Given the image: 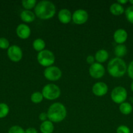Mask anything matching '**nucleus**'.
<instances>
[{
    "label": "nucleus",
    "mask_w": 133,
    "mask_h": 133,
    "mask_svg": "<svg viewBox=\"0 0 133 133\" xmlns=\"http://www.w3.org/2000/svg\"><path fill=\"white\" fill-rule=\"evenodd\" d=\"M30 99H31V102L35 104H38L40 103H41L43 101L44 97H43V95L42 94V92H35L31 95Z\"/></svg>",
    "instance_id": "obj_22"
},
{
    "label": "nucleus",
    "mask_w": 133,
    "mask_h": 133,
    "mask_svg": "<svg viewBox=\"0 0 133 133\" xmlns=\"http://www.w3.org/2000/svg\"><path fill=\"white\" fill-rule=\"evenodd\" d=\"M9 42L5 38H0V48L3 49H9Z\"/></svg>",
    "instance_id": "obj_27"
},
{
    "label": "nucleus",
    "mask_w": 133,
    "mask_h": 133,
    "mask_svg": "<svg viewBox=\"0 0 133 133\" xmlns=\"http://www.w3.org/2000/svg\"><path fill=\"white\" fill-rule=\"evenodd\" d=\"M47 115L48 119L52 123L62 122L66 116V107L61 103H54L48 108Z\"/></svg>",
    "instance_id": "obj_2"
},
{
    "label": "nucleus",
    "mask_w": 133,
    "mask_h": 133,
    "mask_svg": "<svg viewBox=\"0 0 133 133\" xmlns=\"http://www.w3.org/2000/svg\"><path fill=\"white\" fill-rule=\"evenodd\" d=\"M108 91V87L103 82H97L92 87V92L94 95L98 97L105 96Z\"/></svg>",
    "instance_id": "obj_11"
},
{
    "label": "nucleus",
    "mask_w": 133,
    "mask_h": 133,
    "mask_svg": "<svg viewBox=\"0 0 133 133\" xmlns=\"http://www.w3.org/2000/svg\"><path fill=\"white\" fill-rule=\"evenodd\" d=\"M125 13L126 19L133 24V5L129 6L125 10Z\"/></svg>",
    "instance_id": "obj_25"
},
{
    "label": "nucleus",
    "mask_w": 133,
    "mask_h": 133,
    "mask_svg": "<svg viewBox=\"0 0 133 133\" xmlns=\"http://www.w3.org/2000/svg\"><path fill=\"white\" fill-rule=\"evenodd\" d=\"M130 89H131L132 92H133V81H132V82L131 84H130Z\"/></svg>",
    "instance_id": "obj_34"
},
{
    "label": "nucleus",
    "mask_w": 133,
    "mask_h": 133,
    "mask_svg": "<svg viewBox=\"0 0 133 133\" xmlns=\"http://www.w3.org/2000/svg\"><path fill=\"white\" fill-rule=\"evenodd\" d=\"M58 19L61 23L63 24H67L70 23L72 19V14L69 10L66 9H63L58 12Z\"/></svg>",
    "instance_id": "obj_14"
},
{
    "label": "nucleus",
    "mask_w": 133,
    "mask_h": 133,
    "mask_svg": "<svg viewBox=\"0 0 133 133\" xmlns=\"http://www.w3.org/2000/svg\"><path fill=\"white\" fill-rule=\"evenodd\" d=\"M127 2H128L127 0H117V3L120 4V5H124V4H126Z\"/></svg>",
    "instance_id": "obj_33"
},
{
    "label": "nucleus",
    "mask_w": 133,
    "mask_h": 133,
    "mask_svg": "<svg viewBox=\"0 0 133 133\" xmlns=\"http://www.w3.org/2000/svg\"><path fill=\"white\" fill-rule=\"evenodd\" d=\"M129 3H130L132 5H133V0H130V1H129Z\"/></svg>",
    "instance_id": "obj_35"
},
{
    "label": "nucleus",
    "mask_w": 133,
    "mask_h": 133,
    "mask_svg": "<svg viewBox=\"0 0 133 133\" xmlns=\"http://www.w3.org/2000/svg\"><path fill=\"white\" fill-rule=\"evenodd\" d=\"M16 35L20 38L23 40L28 38L31 35V29L27 25L21 23L16 28Z\"/></svg>",
    "instance_id": "obj_12"
},
{
    "label": "nucleus",
    "mask_w": 133,
    "mask_h": 133,
    "mask_svg": "<svg viewBox=\"0 0 133 133\" xmlns=\"http://www.w3.org/2000/svg\"><path fill=\"white\" fill-rule=\"evenodd\" d=\"M127 53V49L126 45L124 44H118L115 47L114 54L117 58H121L126 55Z\"/></svg>",
    "instance_id": "obj_19"
},
{
    "label": "nucleus",
    "mask_w": 133,
    "mask_h": 133,
    "mask_svg": "<svg viewBox=\"0 0 133 133\" xmlns=\"http://www.w3.org/2000/svg\"><path fill=\"white\" fill-rule=\"evenodd\" d=\"M56 6L50 1H41L35 7V14L41 19H49L56 14Z\"/></svg>",
    "instance_id": "obj_1"
},
{
    "label": "nucleus",
    "mask_w": 133,
    "mask_h": 133,
    "mask_svg": "<svg viewBox=\"0 0 133 133\" xmlns=\"http://www.w3.org/2000/svg\"><path fill=\"white\" fill-rule=\"evenodd\" d=\"M46 47V43L44 40L41 38H37L33 42V48L35 51L38 52H40L44 50Z\"/></svg>",
    "instance_id": "obj_20"
},
{
    "label": "nucleus",
    "mask_w": 133,
    "mask_h": 133,
    "mask_svg": "<svg viewBox=\"0 0 133 133\" xmlns=\"http://www.w3.org/2000/svg\"><path fill=\"white\" fill-rule=\"evenodd\" d=\"M8 133H25V130L18 125H14L9 129Z\"/></svg>",
    "instance_id": "obj_26"
},
{
    "label": "nucleus",
    "mask_w": 133,
    "mask_h": 133,
    "mask_svg": "<svg viewBox=\"0 0 133 133\" xmlns=\"http://www.w3.org/2000/svg\"><path fill=\"white\" fill-rule=\"evenodd\" d=\"M9 112V107L7 104L0 103V118L6 117Z\"/></svg>",
    "instance_id": "obj_24"
},
{
    "label": "nucleus",
    "mask_w": 133,
    "mask_h": 133,
    "mask_svg": "<svg viewBox=\"0 0 133 133\" xmlns=\"http://www.w3.org/2000/svg\"><path fill=\"white\" fill-rule=\"evenodd\" d=\"M54 130L53 123L50 120L42 122L40 125V131L42 133H52Z\"/></svg>",
    "instance_id": "obj_17"
},
{
    "label": "nucleus",
    "mask_w": 133,
    "mask_h": 133,
    "mask_svg": "<svg viewBox=\"0 0 133 133\" xmlns=\"http://www.w3.org/2000/svg\"><path fill=\"white\" fill-rule=\"evenodd\" d=\"M119 110L121 114L124 115H129L132 111V107L129 103L123 102L120 104Z\"/></svg>",
    "instance_id": "obj_21"
},
{
    "label": "nucleus",
    "mask_w": 133,
    "mask_h": 133,
    "mask_svg": "<svg viewBox=\"0 0 133 133\" xmlns=\"http://www.w3.org/2000/svg\"><path fill=\"white\" fill-rule=\"evenodd\" d=\"M116 133H131L130 132V130L127 126L124 125H121L119 126L116 130Z\"/></svg>",
    "instance_id": "obj_28"
},
{
    "label": "nucleus",
    "mask_w": 133,
    "mask_h": 133,
    "mask_svg": "<svg viewBox=\"0 0 133 133\" xmlns=\"http://www.w3.org/2000/svg\"><path fill=\"white\" fill-rule=\"evenodd\" d=\"M127 38V32L123 29H117L113 33V40L118 44H123L126 41Z\"/></svg>",
    "instance_id": "obj_13"
},
{
    "label": "nucleus",
    "mask_w": 133,
    "mask_h": 133,
    "mask_svg": "<svg viewBox=\"0 0 133 133\" xmlns=\"http://www.w3.org/2000/svg\"><path fill=\"white\" fill-rule=\"evenodd\" d=\"M25 133H38L37 131L33 127H29L27 129L25 130Z\"/></svg>",
    "instance_id": "obj_32"
},
{
    "label": "nucleus",
    "mask_w": 133,
    "mask_h": 133,
    "mask_svg": "<svg viewBox=\"0 0 133 133\" xmlns=\"http://www.w3.org/2000/svg\"><path fill=\"white\" fill-rule=\"evenodd\" d=\"M42 94L46 99L55 100L61 95V90L56 84H48L43 87Z\"/></svg>",
    "instance_id": "obj_5"
},
{
    "label": "nucleus",
    "mask_w": 133,
    "mask_h": 133,
    "mask_svg": "<svg viewBox=\"0 0 133 133\" xmlns=\"http://www.w3.org/2000/svg\"><path fill=\"white\" fill-rule=\"evenodd\" d=\"M108 57H109V54H108V51L106 50H105V49H100V50L97 51L95 53V61L98 63L102 64L103 62H105L108 60Z\"/></svg>",
    "instance_id": "obj_16"
},
{
    "label": "nucleus",
    "mask_w": 133,
    "mask_h": 133,
    "mask_svg": "<svg viewBox=\"0 0 133 133\" xmlns=\"http://www.w3.org/2000/svg\"><path fill=\"white\" fill-rule=\"evenodd\" d=\"M44 76L50 81H56L62 76V71L57 66H52L46 68L44 71Z\"/></svg>",
    "instance_id": "obj_7"
},
{
    "label": "nucleus",
    "mask_w": 133,
    "mask_h": 133,
    "mask_svg": "<svg viewBox=\"0 0 133 133\" xmlns=\"http://www.w3.org/2000/svg\"><path fill=\"white\" fill-rule=\"evenodd\" d=\"M39 118L40 121L42 122H45L48 119V115H47V112H41L39 116Z\"/></svg>",
    "instance_id": "obj_30"
},
{
    "label": "nucleus",
    "mask_w": 133,
    "mask_h": 133,
    "mask_svg": "<svg viewBox=\"0 0 133 133\" xmlns=\"http://www.w3.org/2000/svg\"><path fill=\"white\" fill-rule=\"evenodd\" d=\"M132 133H133V132H132Z\"/></svg>",
    "instance_id": "obj_36"
},
{
    "label": "nucleus",
    "mask_w": 133,
    "mask_h": 133,
    "mask_svg": "<svg viewBox=\"0 0 133 133\" xmlns=\"http://www.w3.org/2000/svg\"><path fill=\"white\" fill-rule=\"evenodd\" d=\"M22 5L26 10H30L35 7L37 5V1L35 0H23L22 1Z\"/></svg>",
    "instance_id": "obj_23"
},
{
    "label": "nucleus",
    "mask_w": 133,
    "mask_h": 133,
    "mask_svg": "<svg viewBox=\"0 0 133 133\" xmlns=\"http://www.w3.org/2000/svg\"><path fill=\"white\" fill-rule=\"evenodd\" d=\"M20 18L25 23H31L35 20V14L31 10H25L21 12Z\"/></svg>",
    "instance_id": "obj_15"
},
{
    "label": "nucleus",
    "mask_w": 133,
    "mask_h": 133,
    "mask_svg": "<svg viewBox=\"0 0 133 133\" xmlns=\"http://www.w3.org/2000/svg\"><path fill=\"white\" fill-rule=\"evenodd\" d=\"M89 73L91 77L96 79H100L105 74V68L102 64L95 62L89 67Z\"/></svg>",
    "instance_id": "obj_8"
},
{
    "label": "nucleus",
    "mask_w": 133,
    "mask_h": 133,
    "mask_svg": "<svg viewBox=\"0 0 133 133\" xmlns=\"http://www.w3.org/2000/svg\"><path fill=\"white\" fill-rule=\"evenodd\" d=\"M110 11L113 15L120 16L123 14L124 12H125V9H124L123 5H120L117 3H114L110 5Z\"/></svg>",
    "instance_id": "obj_18"
},
{
    "label": "nucleus",
    "mask_w": 133,
    "mask_h": 133,
    "mask_svg": "<svg viewBox=\"0 0 133 133\" xmlns=\"http://www.w3.org/2000/svg\"><path fill=\"white\" fill-rule=\"evenodd\" d=\"M95 57H93V55H89L87 56V58H86V62L91 65L95 63Z\"/></svg>",
    "instance_id": "obj_31"
},
{
    "label": "nucleus",
    "mask_w": 133,
    "mask_h": 133,
    "mask_svg": "<svg viewBox=\"0 0 133 133\" xmlns=\"http://www.w3.org/2000/svg\"><path fill=\"white\" fill-rule=\"evenodd\" d=\"M88 13L83 9H78L75 10L72 15L73 22L77 25H82L88 20Z\"/></svg>",
    "instance_id": "obj_10"
},
{
    "label": "nucleus",
    "mask_w": 133,
    "mask_h": 133,
    "mask_svg": "<svg viewBox=\"0 0 133 133\" xmlns=\"http://www.w3.org/2000/svg\"><path fill=\"white\" fill-rule=\"evenodd\" d=\"M54 54L48 49H44L39 52L37 55V61L40 65L48 68L52 66L55 62Z\"/></svg>",
    "instance_id": "obj_4"
},
{
    "label": "nucleus",
    "mask_w": 133,
    "mask_h": 133,
    "mask_svg": "<svg viewBox=\"0 0 133 133\" xmlns=\"http://www.w3.org/2000/svg\"><path fill=\"white\" fill-rule=\"evenodd\" d=\"M107 70L111 76L119 78L123 76L127 71V66L125 61L121 58H112L108 62Z\"/></svg>",
    "instance_id": "obj_3"
},
{
    "label": "nucleus",
    "mask_w": 133,
    "mask_h": 133,
    "mask_svg": "<svg viewBox=\"0 0 133 133\" xmlns=\"http://www.w3.org/2000/svg\"><path fill=\"white\" fill-rule=\"evenodd\" d=\"M127 97V92L124 87L119 86L112 90L111 92V99L116 104H121L125 102Z\"/></svg>",
    "instance_id": "obj_6"
},
{
    "label": "nucleus",
    "mask_w": 133,
    "mask_h": 133,
    "mask_svg": "<svg viewBox=\"0 0 133 133\" xmlns=\"http://www.w3.org/2000/svg\"><path fill=\"white\" fill-rule=\"evenodd\" d=\"M127 73L129 77L133 80V61L130 62L129 66L127 67Z\"/></svg>",
    "instance_id": "obj_29"
},
{
    "label": "nucleus",
    "mask_w": 133,
    "mask_h": 133,
    "mask_svg": "<svg viewBox=\"0 0 133 133\" xmlns=\"http://www.w3.org/2000/svg\"><path fill=\"white\" fill-rule=\"evenodd\" d=\"M7 55L10 61L14 62H18L22 58L23 53L19 46L16 45H11L7 50Z\"/></svg>",
    "instance_id": "obj_9"
}]
</instances>
